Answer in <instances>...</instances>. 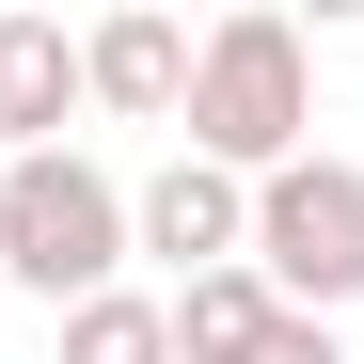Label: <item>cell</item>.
<instances>
[{"instance_id": "4", "label": "cell", "mask_w": 364, "mask_h": 364, "mask_svg": "<svg viewBox=\"0 0 364 364\" xmlns=\"http://www.w3.org/2000/svg\"><path fill=\"white\" fill-rule=\"evenodd\" d=\"M127 254H159L174 285H191V269H237V254H254V191H237V174H206L191 143H174L143 191H127Z\"/></svg>"}, {"instance_id": "9", "label": "cell", "mask_w": 364, "mask_h": 364, "mask_svg": "<svg viewBox=\"0 0 364 364\" xmlns=\"http://www.w3.org/2000/svg\"><path fill=\"white\" fill-rule=\"evenodd\" d=\"M254 364H348V333H333V317H269V333H254Z\"/></svg>"}, {"instance_id": "3", "label": "cell", "mask_w": 364, "mask_h": 364, "mask_svg": "<svg viewBox=\"0 0 364 364\" xmlns=\"http://www.w3.org/2000/svg\"><path fill=\"white\" fill-rule=\"evenodd\" d=\"M254 269L285 317H348L364 301V159H285V174H254Z\"/></svg>"}, {"instance_id": "8", "label": "cell", "mask_w": 364, "mask_h": 364, "mask_svg": "<svg viewBox=\"0 0 364 364\" xmlns=\"http://www.w3.org/2000/svg\"><path fill=\"white\" fill-rule=\"evenodd\" d=\"M48 333H64L48 364H174V317L143 285H111V301H80V317H48Z\"/></svg>"}, {"instance_id": "7", "label": "cell", "mask_w": 364, "mask_h": 364, "mask_svg": "<svg viewBox=\"0 0 364 364\" xmlns=\"http://www.w3.org/2000/svg\"><path fill=\"white\" fill-rule=\"evenodd\" d=\"M159 317H174V364H254V333L285 317V301H269L254 269H191V285L159 301Z\"/></svg>"}, {"instance_id": "6", "label": "cell", "mask_w": 364, "mask_h": 364, "mask_svg": "<svg viewBox=\"0 0 364 364\" xmlns=\"http://www.w3.org/2000/svg\"><path fill=\"white\" fill-rule=\"evenodd\" d=\"M80 111V32L64 16H0V159H48Z\"/></svg>"}, {"instance_id": "1", "label": "cell", "mask_w": 364, "mask_h": 364, "mask_svg": "<svg viewBox=\"0 0 364 364\" xmlns=\"http://www.w3.org/2000/svg\"><path fill=\"white\" fill-rule=\"evenodd\" d=\"M191 159L206 174H285V159H317V48H301L269 0H237V16H206V48H191Z\"/></svg>"}, {"instance_id": "5", "label": "cell", "mask_w": 364, "mask_h": 364, "mask_svg": "<svg viewBox=\"0 0 364 364\" xmlns=\"http://www.w3.org/2000/svg\"><path fill=\"white\" fill-rule=\"evenodd\" d=\"M191 16H159V0H127V16L80 32V111H127V127H174L191 111Z\"/></svg>"}, {"instance_id": "2", "label": "cell", "mask_w": 364, "mask_h": 364, "mask_svg": "<svg viewBox=\"0 0 364 364\" xmlns=\"http://www.w3.org/2000/svg\"><path fill=\"white\" fill-rule=\"evenodd\" d=\"M0 285H32L48 317L127 285V174H95L80 143L48 159H0Z\"/></svg>"}]
</instances>
